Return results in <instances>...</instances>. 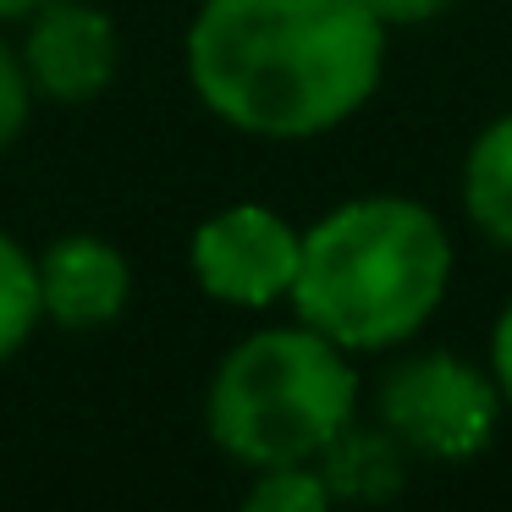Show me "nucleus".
<instances>
[{
    "label": "nucleus",
    "instance_id": "nucleus-12",
    "mask_svg": "<svg viewBox=\"0 0 512 512\" xmlns=\"http://www.w3.org/2000/svg\"><path fill=\"white\" fill-rule=\"evenodd\" d=\"M28 116H34V83H28L23 50L6 45V34H0V155L23 138Z\"/></svg>",
    "mask_w": 512,
    "mask_h": 512
},
{
    "label": "nucleus",
    "instance_id": "nucleus-14",
    "mask_svg": "<svg viewBox=\"0 0 512 512\" xmlns=\"http://www.w3.org/2000/svg\"><path fill=\"white\" fill-rule=\"evenodd\" d=\"M490 375L501 386V402L512 408V303L496 314V331H490Z\"/></svg>",
    "mask_w": 512,
    "mask_h": 512
},
{
    "label": "nucleus",
    "instance_id": "nucleus-2",
    "mask_svg": "<svg viewBox=\"0 0 512 512\" xmlns=\"http://www.w3.org/2000/svg\"><path fill=\"white\" fill-rule=\"evenodd\" d=\"M452 281L441 215L402 193L336 204L303 232L292 309L342 353H386L435 320Z\"/></svg>",
    "mask_w": 512,
    "mask_h": 512
},
{
    "label": "nucleus",
    "instance_id": "nucleus-3",
    "mask_svg": "<svg viewBox=\"0 0 512 512\" xmlns=\"http://www.w3.org/2000/svg\"><path fill=\"white\" fill-rule=\"evenodd\" d=\"M358 419L353 353L314 325L254 331L215 364L204 391V430L232 463H314Z\"/></svg>",
    "mask_w": 512,
    "mask_h": 512
},
{
    "label": "nucleus",
    "instance_id": "nucleus-8",
    "mask_svg": "<svg viewBox=\"0 0 512 512\" xmlns=\"http://www.w3.org/2000/svg\"><path fill=\"white\" fill-rule=\"evenodd\" d=\"M314 468H320L331 501H358V507H369V501H391L408 485V446H402L380 419L375 424L353 419L320 457H314Z\"/></svg>",
    "mask_w": 512,
    "mask_h": 512
},
{
    "label": "nucleus",
    "instance_id": "nucleus-7",
    "mask_svg": "<svg viewBox=\"0 0 512 512\" xmlns=\"http://www.w3.org/2000/svg\"><path fill=\"white\" fill-rule=\"evenodd\" d=\"M39 265V309L61 331H100V325L122 320L127 298H133V265L111 237L94 232H67L34 254Z\"/></svg>",
    "mask_w": 512,
    "mask_h": 512
},
{
    "label": "nucleus",
    "instance_id": "nucleus-10",
    "mask_svg": "<svg viewBox=\"0 0 512 512\" xmlns=\"http://www.w3.org/2000/svg\"><path fill=\"white\" fill-rule=\"evenodd\" d=\"M45 309H39V265L12 232H0V364L28 347L39 331Z\"/></svg>",
    "mask_w": 512,
    "mask_h": 512
},
{
    "label": "nucleus",
    "instance_id": "nucleus-4",
    "mask_svg": "<svg viewBox=\"0 0 512 512\" xmlns=\"http://www.w3.org/2000/svg\"><path fill=\"white\" fill-rule=\"evenodd\" d=\"M501 408L507 402H501L496 375L446 347L391 364L375 391V419L408 446V457H430V463L479 457L496 441Z\"/></svg>",
    "mask_w": 512,
    "mask_h": 512
},
{
    "label": "nucleus",
    "instance_id": "nucleus-1",
    "mask_svg": "<svg viewBox=\"0 0 512 512\" xmlns=\"http://www.w3.org/2000/svg\"><path fill=\"white\" fill-rule=\"evenodd\" d=\"M182 61L215 122L298 144L369 105L386 72V23L364 0H204Z\"/></svg>",
    "mask_w": 512,
    "mask_h": 512
},
{
    "label": "nucleus",
    "instance_id": "nucleus-11",
    "mask_svg": "<svg viewBox=\"0 0 512 512\" xmlns=\"http://www.w3.org/2000/svg\"><path fill=\"white\" fill-rule=\"evenodd\" d=\"M243 507L248 512H325L331 490H325L314 463H276V468H254Z\"/></svg>",
    "mask_w": 512,
    "mask_h": 512
},
{
    "label": "nucleus",
    "instance_id": "nucleus-6",
    "mask_svg": "<svg viewBox=\"0 0 512 512\" xmlns=\"http://www.w3.org/2000/svg\"><path fill=\"white\" fill-rule=\"evenodd\" d=\"M23 67L34 83V100L50 105H89L116 83L122 67V39H116L111 12L89 0H45L28 17Z\"/></svg>",
    "mask_w": 512,
    "mask_h": 512
},
{
    "label": "nucleus",
    "instance_id": "nucleus-15",
    "mask_svg": "<svg viewBox=\"0 0 512 512\" xmlns=\"http://www.w3.org/2000/svg\"><path fill=\"white\" fill-rule=\"evenodd\" d=\"M45 0H0V23H28Z\"/></svg>",
    "mask_w": 512,
    "mask_h": 512
},
{
    "label": "nucleus",
    "instance_id": "nucleus-13",
    "mask_svg": "<svg viewBox=\"0 0 512 512\" xmlns=\"http://www.w3.org/2000/svg\"><path fill=\"white\" fill-rule=\"evenodd\" d=\"M369 12L380 17L386 28H419V23H435V17L452 6V0H364Z\"/></svg>",
    "mask_w": 512,
    "mask_h": 512
},
{
    "label": "nucleus",
    "instance_id": "nucleus-9",
    "mask_svg": "<svg viewBox=\"0 0 512 512\" xmlns=\"http://www.w3.org/2000/svg\"><path fill=\"white\" fill-rule=\"evenodd\" d=\"M463 210L479 237L496 248H512V111L496 116L468 144L463 160Z\"/></svg>",
    "mask_w": 512,
    "mask_h": 512
},
{
    "label": "nucleus",
    "instance_id": "nucleus-5",
    "mask_svg": "<svg viewBox=\"0 0 512 512\" xmlns=\"http://www.w3.org/2000/svg\"><path fill=\"white\" fill-rule=\"evenodd\" d=\"M303 232L270 204H226L193 232L188 265L204 298L226 309H270L292 298Z\"/></svg>",
    "mask_w": 512,
    "mask_h": 512
}]
</instances>
